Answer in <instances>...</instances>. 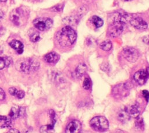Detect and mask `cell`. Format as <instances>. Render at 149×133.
Listing matches in <instances>:
<instances>
[{"label": "cell", "instance_id": "cell-1", "mask_svg": "<svg viewBox=\"0 0 149 133\" xmlns=\"http://www.w3.org/2000/svg\"><path fill=\"white\" fill-rule=\"evenodd\" d=\"M131 16L126 13H118L114 15L112 23L109 26L108 33L111 37L119 36L124 29L126 22L129 21Z\"/></svg>", "mask_w": 149, "mask_h": 133}, {"label": "cell", "instance_id": "cell-2", "mask_svg": "<svg viewBox=\"0 0 149 133\" xmlns=\"http://www.w3.org/2000/svg\"><path fill=\"white\" fill-rule=\"evenodd\" d=\"M76 38V32L69 26L62 27L56 34V40L62 47L72 46L75 42Z\"/></svg>", "mask_w": 149, "mask_h": 133}, {"label": "cell", "instance_id": "cell-3", "mask_svg": "<svg viewBox=\"0 0 149 133\" xmlns=\"http://www.w3.org/2000/svg\"><path fill=\"white\" fill-rule=\"evenodd\" d=\"M39 62L37 60L31 58H20L15 63L16 69L26 74L36 71L39 68Z\"/></svg>", "mask_w": 149, "mask_h": 133}, {"label": "cell", "instance_id": "cell-4", "mask_svg": "<svg viewBox=\"0 0 149 133\" xmlns=\"http://www.w3.org/2000/svg\"><path fill=\"white\" fill-rule=\"evenodd\" d=\"M28 12L27 10L19 8L13 10L10 14L9 18L11 22L16 26H19L22 24L24 20L28 18Z\"/></svg>", "mask_w": 149, "mask_h": 133}, {"label": "cell", "instance_id": "cell-5", "mask_svg": "<svg viewBox=\"0 0 149 133\" xmlns=\"http://www.w3.org/2000/svg\"><path fill=\"white\" fill-rule=\"evenodd\" d=\"M91 127L97 131H105L109 127V123L107 119L104 116H96L93 117L90 121Z\"/></svg>", "mask_w": 149, "mask_h": 133}, {"label": "cell", "instance_id": "cell-6", "mask_svg": "<svg viewBox=\"0 0 149 133\" xmlns=\"http://www.w3.org/2000/svg\"><path fill=\"white\" fill-rule=\"evenodd\" d=\"M34 27L40 31L49 29L53 24V21L49 18H38L33 21Z\"/></svg>", "mask_w": 149, "mask_h": 133}, {"label": "cell", "instance_id": "cell-7", "mask_svg": "<svg viewBox=\"0 0 149 133\" xmlns=\"http://www.w3.org/2000/svg\"><path fill=\"white\" fill-rule=\"evenodd\" d=\"M123 57L129 62H134L139 57V51L134 48L127 47L123 48L122 51Z\"/></svg>", "mask_w": 149, "mask_h": 133}, {"label": "cell", "instance_id": "cell-8", "mask_svg": "<svg viewBox=\"0 0 149 133\" xmlns=\"http://www.w3.org/2000/svg\"><path fill=\"white\" fill-rule=\"evenodd\" d=\"M149 78V67L136 72L133 76L134 81L140 85H144Z\"/></svg>", "mask_w": 149, "mask_h": 133}, {"label": "cell", "instance_id": "cell-9", "mask_svg": "<svg viewBox=\"0 0 149 133\" xmlns=\"http://www.w3.org/2000/svg\"><path fill=\"white\" fill-rule=\"evenodd\" d=\"M129 21L132 26L139 30H145L148 27L147 23L140 17L133 18L131 16Z\"/></svg>", "mask_w": 149, "mask_h": 133}, {"label": "cell", "instance_id": "cell-10", "mask_svg": "<svg viewBox=\"0 0 149 133\" xmlns=\"http://www.w3.org/2000/svg\"><path fill=\"white\" fill-rule=\"evenodd\" d=\"M130 87L127 83L118 85L113 88L112 92L114 96L116 97L124 96L125 93L127 94V91L130 89Z\"/></svg>", "mask_w": 149, "mask_h": 133}, {"label": "cell", "instance_id": "cell-11", "mask_svg": "<svg viewBox=\"0 0 149 133\" xmlns=\"http://www.w3.org/2000/svg\"><path fill=\"white\" fill-rule=\"evenodd\" d=\"M81 130V124L78 120L70 121L66 127L65 132L67 133H77Z\"/></svg>", "mask_w": 149, "mask_h": 133}, {"label": "cell", "instance_id": "cell-12", "mask_svg": "<svg viewBox=\"0 0 149 133\" xmlns=\"http://www.w3.org/2000/svg\"><path fill=\"white\" fill-rule=\"evenodd\" d=\"M49 116L51 120V123L48 125H44L41 127L40 131L41 132H48L51 130H52L54 127V125L56 123L55 119V113L53 110H49L48 111Z\"/></svg>", "mask_w": 149, "mask_h": 133}, {"label": "cell", "instance_id": "cell-13", "mask_svg": "<svg viewBox=\"0 0 149 133\" xmlns=\"http://www.w3.org/2000/svg\"><path fill=\"white\" fill-rule=\"evenodd\" d=\"M25 109L22 107H12L9 112V116L12 119L23 117L25 114Z\"/></svg>", "mask_w": 149, "mask_h": 133}, {"label": "cell", "instance_id": "cell-14", "mask_svg": "<svg viewBox=\"0 0 149 133\" xmlns=\"http://www.w3.org/2000/svg\"><path fill=\"white\" fill-rule=\"evenodd\" d=\"M59 55L55 52H50L44 56V60L45 62L49 64H55L59 60Z\"/></svg>", "mask_w": 149, "mask_h": 133}, {"label": "cell", "instance_id": "cell-15", "mask_svg": "<svg viewBox=\"0 0 149 133\" xmlns=\"http://www.w3.org/2000/svg\"><path fill=\"white\" fill-rule=\"evenodd\" d=\"M9 44L12 48L15 50L17 53L22 54L23 52L24 45L21 41L17 40H14L10 41Z\"/></svg>", "mask_w": 149, "mask_h": 133}, {"label": "cell", "instance_id": "cell-16", "mask_svg": "<svg viewBox=\"0 0 149 133\" xmlns=\"http://www.w3.org/2000/svg\"><path fill=\"white\" fill-rule=\"evenodd\" d=\"M130 116L129 115V113L127 112L126 107L124 108L123 109L120 110L118 112V120L122 122V123H125L127 121L130 119Z\"/></svg>", "mask_w": 149, "mask_h": 133}, {"label": "cell", "instance_id": "cell-17", "mask_svg": "<svg viewBox=\"0 0 149 133\" xmlns=\"http://www.w3.org/2000/svg\"><path fill=\"white\" fill-rule=\"evenodd\" d=\"M12 121L10 117L0 116V128H6L11 126Z\"/></svg>", "mask_w": 149, "mask_h": 133}, {"label": "cell", "instance_id": "cell-18", "mask_svg": "<svg viewBox=\"0 0 149 133\" xmlns=\"http://www.w3.org/2000/svg\"><path fill=\"white\" fill-rule=\"evenodd\" d=\"M9 93L13 96L16 97L17 99H21L24 97V92L21 90H17L15 88H10L8 89Z\"/></svg>", "mask_w": 149, "mask_h": 133}, {"label": "cell", "instance_id": "cell-19", "mask_svg": "<svg viewBox=\"0 0 149 133\" xmlns=\"http://www.w3.org/2000/svg\"><path fill=\"white\" fill-rule=\"evenodd\" d=\"M12 62V59L9 57H0V70L9 66Z\"/></svg>", "mask_w": 149, "mask_h": 133}, {"label": "cell", "instance_id": "cell-20", "mask_svg": "<svg viewBox=\"0 0 149 133\" xmlns=\"http://www.w3.org/2000/svg\"><path fill=\"white\" fill-rule=\"evenodd\" d=\"M87 66L84 64H80L76 68L74 71V75L76 77L79 78L82 76L86 72Z\"/></svg>", "mask_w": 149, "mask_h": 133}, {"label": "cell", "instance_id": "cell-21", "mask_svg": "<svg viewBox=\"0 0 149 133\" xmlns=\"http://www.w3.org/2000/svg\"><path fill=\"white\" fill-rule=\"evenodd\" d=\"M127 112L129 113V115L133 117H137L139 115V107L137 104H133L130 107H126Z\"/></svg>", "mask_w": 149, "mask_h": 133}, {"label": "cell", "instance_id": "cell-22", "mask_svg": "<svg viewBox=\"0 0 149 133\" xmlns=\"http://www.w3.org/2000/svg\"><path fill=\"white\" fill-rule=\"evenodd\" d=\"M112 43L110 40H105L104 41H102L100 45V48L104 50V51H109L111 48H112Z\"/></svg>", "mask_w": 149, "mask_h": 133}, {"label": "cell", "instance_id": "cell-23", "mask_svg": "<svg viewBox=\"0 0 149 133\" xmlns=\"http://www.w3.org/2000/svg\"><path fill=\"white\" fill-rule=\"evenodd\" d=\"M91 21L97 28L101 27L103 24V20L97 16H93L91 19Z\"/></svg>", "mask_w": 149, "mask_h": 133}, {"label": "cell", "instance_id": "cell-24", "mask_svg": "<svg viewBox=\"0 0 149 133\" xmlns=\"http://www.w3.org/2000/svg\"><path fill=\"white\" fill-rule=\"evenodd\" d=\"M83 86L86 90H88L91 88V80L89 78H86L84 79V82H83Z\"/></svg>", "mask_w": 149, "mask_h": 133}, {"label": "cell", "instance_id": "cell-25", "mask_svg": "<svg viewBox=\"0 0 149 133\" xmlns=\"http://www.w3.org/2000/svg\"><path fill=\"white\" fill-rule=\"evenodd\" d=\"M30 39L32 42H37L40 39V36L38 33L34 32L30 36Z\"/></svg>", "mask_w": 149, "mask_h": 133}, {"label": "cell", "instance_id": "cell-26", "mask_svg": "<svg viewBox=\"0 0 149 133\" xmlns=\"http://www.w3.org/2000/svg\"><path fill=\"white\" fill-rule=\"evenodd\" d=\"M62 8H63V5H58L53 7L51 9L52 11H54V12H59L62 9Z\"/></svg>", "mask_w": 149, "mask_h": 133}, {"label": "cell", "instance_id": "cell-27", "mask_svg": "<svg viewBox=\"0 0 149 133\" xmlns=\"http://www.w3.org/2000/svg\"><path fill=\"white\" fill-rule=\"evenodd\" d=\"M6 97V94L5 91L0 88V101L1 100H3L5 99Z\"/></svg>", "mask_w": 149, "mask_h": 133}, {"label": "cell", "instance_id": "cell-28", "mask_svg": "<svg viewBox=\"0 0 149 133\" xmlns=\"http://www.w3.org/2000/svg\"><path fill=\"white\" fill-rule=\"evenodd\" d=\"M143 95L144 96V97L145 98V99L146 100L147 102H148L149 100V92L146 90H144L143 91Z\"/></svg>", "mask_w": 149, "mask_h": 133}, {"label": "cell", "instance_id": "cell-29", "mask_svg": "<svg viewBox=\"0 0 149 133\" xmlns=\"http://www.w3.org/2000/svg\"><path fill=\"white\" fill-rule=\"evenodd\" d=\"M136 126H137V127H140V128H142V127H143V123L142 120H138L137 121V125Z\"/></svg>", "mask_w": 149, "mask_h": 133}, {"label": "cell", "instance_id": "cell-30", "mask_svg": "<svg viewBox=\"0 0 149 133\" xmlns=\"http://www.w3.org/2000/svg\"><path fill=\"white\" fill-rule=\"evenodd\" d=\"M8 132H12V133L16 132V133H17V132H19V131L16 129H10V130H9Z\"/></svg>", "mask_w": 149, "mask_h": 133}, {"label": "cell", "instance_id": "cell-31", "mask_svg": "<svg viewBox=\"0 0 149 133\" xmlns=\"http://www.w3.org/2000/svg\"><path fill=\"white\" fill-rule=\"evenodd\" d=\"M3 16H4V14H3V12L1 10H0V20L3 19Z\"/></svg>", "mask_w": 149, "mask_h": 133}, {"label": "cell", "instance_id": "cell-32", "mask_svg": "<svg viewBox=\"0 0 149 133\" xmlns=\"http://www.w3.org/2000/svg\"><path fill=\"white\" fill-rule=\"evenodd\" d=\"M3 33V28L2 27H0V36Z\"/></svg>", "mask_w": 149, "mask_h": 133}, {"label": "cell", "instance_id": "cell-33", "mask_svg": "<svg viewBox=\"0 0 149 133\" xmlns=\"http://www.w3.org/2000/svg\"><path fill=\"white\" fill-rule=\"evenodd\" d=\"M5 1H6V0H0V3L1 2H4Z\"/></svg>", "mask_w": 149, "mask_h": 133}, {"label": "cell", "instance_id": "cell-34", "mask_svg": "<svg viewBox=\"0 0 149 133\" xmlns=\"http://www.w3.org/2000/svg\"><path fill=\"white\" fill-rule=\"evenodd\" d=\"M125 1H126V0H125Z\"/></svg>", "mask_w": 149, "mask_h": 133}]
</instances>
